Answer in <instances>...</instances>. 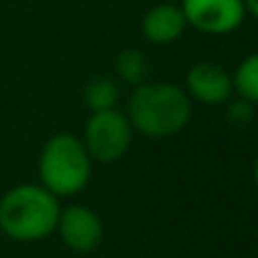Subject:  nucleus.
<instances>
[{"label": "nucleus", "mask_w": 258, "mask_h": 258, "mask_svg": "<svg viewBox=\"0 0 258 258\" xmlns=\"http://www.w3.org/2000/svg\"><path fill=\"white\" fill-rule=\"evenodd\" d=\"M125 116L134 132L147 138H170L190 122L192 100L177 84L143 82L134 86L127 98Z\"/></svg>", "instance_id": "obj_1"}, {"label": "nucleus", "mask_w": 258, "mask_h": 258, "mask_svg": "<svg viewBox=\"0 0 258 258\" xmlns=\"http://www.w3.org/2000/svg\"><path fill=\"white\" fill-rule=\"evenodd\" d=\"M59 197L41 183H18L0 197V231L16 242H39L57 231Z\"/></svg>", "instance_id": "obj_2"}, {"label": "nucleus", "mask_w": 258, "mask_h": 258, "mask_svg": "<svg viewBox=\"0 0 258 258\" xmlns=\"http://www.w3.org/2000/svg\"><path fill=\"white\" fill-rule=\"evenodd\" d=\"M93 159L75 134H54L39 154V179L54 197L80 195L91 181Z\"/></svg>", "instance_id": "obj_3"}, {"label": "nucleus", "mask_w": 258, "mask_h": 258, "mask_svg": "<svg viewBox=\"0 0 258 258\" xmlns=\"http://www.w3.org/2000/svg\"><path fill=\"white\" fill-rule=\"evenodd\" d=\"M134 141V127L120 109H104L93 111L84 127L86 152L98 163H116L129 152Z\"/></svg>", "instance_id": "obj_4"}, {"label": "nucleus", "mask_w": 258, "mask_h": 258, "mask_svg": "<svg viewBox=\"0 0 258 258\" xmlns=\"http://www.w3.org/2000/svg\"><path fill=\"white\" fill-rule=\"evenodd\" d=\"M179 7L192 30L211 36L236 32L247 14L242 0H181Z\"/></svg>", "instance_id": "obj_5"}, {"label": "nucleus", "mask_w": 258, "mask_h": 258, "mask_svg": "<svg viewBox=\"0 0 258 258\" xmlns=\"http://www.w3.org/2000/svg\"><path fill=\"white\" fill-rule=\"evenodd\" d=\"M57 233L61 236L63 245L77 254H89L98 249L104 236L102 220L95 211L82 204H71L61 209L57 222Z\"/></svg>", "instance_id": "obj_6"}, {"label": "nucleus", "mask_w": 258, "mask_h": 258, "mask_svg": "<svg viewBox=\"0 0 258 258\" xmlns=\"http://www.w3.org/2000/svg\"><path fill=\"white\" fill-rule=\"evenodd\" d=\"M183 91L188 98L206 107L227 104L233 95V77L215 61H197L188 68Z\"/></svg>", "instance_id": "obj_7"}, {"label": "nucleus", "mask_w": 258, "mask_h": 258, "mask_svg": "<svg viewBox=\"0 0 258 258\" xmlns=\"http://www.w3.org/2000/svg\"><path fill=\"white\" fill-rule=\"evenodd\" d=\"M186 27L188 23L183 18L181 7L172 3H159L154 7H150L143 14V21H141L143 36H145V41H150L154 45L174 43L183 34Z\"/></svg>", "instance_id": "obj_8"}, {"label": "nucleus", "mask_w": 258, "mask_h": 258, "mask_svg": "<svg viewBox=\"0 0 258 258\" xmlns=\"http://www.w3.org/2000/svg\"><path fill=\"white\" fill-rule=\"evenodd\" d=\"M82 100L89 107V111H104V109H116L120 100V86L111 77H93L86 82L82 91Z\"/></svg>", "instance_id": "obj_9"}, {"label": "nucleus", "mask_w": 258, "mask_h": 258, "mask_svg": "<svg viewBox=\"0 0 258 258\" xmlns=\"http://www.w3.org/2000/svg\"><path fill=\"white\" fill-rule=\"evenodd\" d=\"M147 57L136 48H125L122 52H118L116 57V75L122 84L138 86L143 82H147Z\"/></svg>", "instance_id": "obj_10"}, {"label": "nucleus", "mask_w": 258, "mask_h": 258, "mask_svg": "<svg viewBox=\"0 0 258 258\" xmlns=\"http://www.w3.org/2000/svg\"><path fill=\"white\" fill-rule=\"evenodd\" d=\"M231 77L233 93H238V98L258 107V52H251L249 57L242 59Z\"/></svg>", "instance_id": "obj_11"}, {"label": "nucleus", "mask_w": 258, "mask_h": 258, "mask_svg": "<svg viewBox=\"0 0 258 258\" xmlns=\"http://www.w3.org/2000/svg\"><path fill=\"white\" fill-rule=\"evenodd\" d=\"M254 120V104L247 100H229L227 102V122L231 127H247Z\"/></svg>", "instance_id": "obj_12"}, {"label": "nucleus", "mask_w": 258, "mask_h": 258, "mask_svg": "<svg viewBox=\"0 0 258 258\" xmlns=\"http://www.w3.org/2000/svg\"><path fill=\"white\" fill-rule=\"evenodd\" d=\"M242 3H245V12L258 21V0H242Z\"/></svg>", "instance_id": "obj_13"}, {"label": "nucleus", "mask_w": 258, "mask_h": 258, "mask_svg": "<svg viewBox=\"0 0 258 258\" xmlns=\"http://www.w3.org/2000/svg\"><path fill=\"white\" fill-rule=\"evenodd\" d=\"M254 181H256V188H258V156H256V163H254Z\"/></svg>", "instance_id": "obj_14"}]
</instances>
